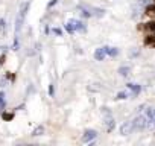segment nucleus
I'll list each match as a JSON object with an SVG mask.
<instances>
[{
	"mask_svg": "<svg viewBox=\"0 0 155 146\" xmlns=\"http://www.w3.org/2000/svg\"><path fill=\"white\" fill-rule=\"evenodd\" d=\"M104 49H105V53H106V55H110V56H113V58L119 55V49H116V47L104 46Z\"/></svg>",
	"mask_w": 155,
	"mask_h": 146,
	"instance_id": "9d476101",
	"label": "nucleus"
},
{
	"mask_svg": "<svg viewBox=\"0 0 155 146\" xmlns=\"http://www.w3.org/2000/svg\"><path fill=\"white\" fill-rule=\"evenodd\" d=\"M126 88H129L132 91V96H137L138 93L141 91V87L138 84H134V82H129V84H126Z\"/></svg>",
	"mask_w": 155,
	"mask_h": 146,
	"instance_id": "1a4fd4ad",
	"label": "nucleus"
},
{
	"mask_svg": "<svg viewBox=\"0 0 155 146\" xmlns=\"http://www.w3.org/2000/svg\"><path fill=\"white\" fill-rule=\"evenodd\" d=\"M5 105H6V102H5V93L0 91V110H3Z\"/></svg>",
	"mask_w": 155,
	"mask_h": 146,
	"instance_id": "2eb2a0df",
	"label": "nucleus"
},
{
	"mask_svg": "<svg viewBox=\"0 0 155 146\" xmlns=\"http://www.w3.org/2000/svg\"><path fill=\"white\" fill-rule=\"evenodd\" d=\"M131 123H132V129H134V131H143V129L148 126V122H146L145 116H137Z\"/></svg>",
	"mask_w": 155,
	"mask_h": 146,
	"instance_id": "f03ea898",
	"label": "nucleus"
},
{
	"mask_svg": "<svg viewBox=\"0 0 155 146\" xmlns=\"http://www.w3.org/2000/svg\"><path fill=\"white\" fill-rule=\"evenodd\" d=\"M96 137H97V132H96L94 129H87V131L84 132V136H82V142L84 143H90Z\"/></svg>",
	"mask_w": 155,
	"mask_h": 146,
	"instance_id": "20e7f679",
	"label": "nucleus"
},
{
	"mask_svg": "<svg viewBox=\"0 0 155 146\" xmlns=\"http://www.w3.org/2000/svg\"><path fill=\"white\" fill-rule=\"evenodd\" d=\"M146 122H148V126H151L154 125V122H155V108H148L146 110Z\"/></svg>",
	"mask_w": 155,
	"mask_h": 146,
	"instance_id": "423d86ee",
	"label": "nucleus"
},
{
	"mask_svg": "<svg viewBox=\"0 0 155 146\" xmlns=\"http://www.w3.org/2000/svg\"><path fill=\"white\" fill-rule=\"evenodd\" d=\"M43 132H44V128H43V126H37L35 129H34V132H32V136H41V134Z\"/></svg>",
	"mask_w": 155,
	"mask_h": 146,
	"instance_id": "4468645a",
	"label": "nucleus"
},
{
	"mask_svg": "<svg viewBox=\"0 0 155 146\" xmlns=\"http://www.w3.org/2000/svg\"><path fill=\"white\" fill-rule=\"evenodd\" d=\"M70 23L73 24V29L78 31V32H85V31H87V26H85L84 21H81V20H74V18H72Z\"/></svg>",
	"mask_w": 155,
	"mask_h": 146,
	"instance_id": "39448f33",
	"label": "nucleus"
},
{
	"mask_svg": "<svg viewBox=\"0 0 155 146\" xmlns=\"http://www.w3.org/2000/svg\"><path fill=\"white\" fill-rule=\"evenodd\" d=\"M154 125H155V122H154Z\"/></svg>",
	"mask_w": 155,
	"mask_h": 146,
	"instance_id": "5701e85b",
	"label": "nucleus"
},
{
	"mask_svg": "<svg viewBox=\"0 0 155 146\" xmlns=\"http://www.w3.org/2000/svg\"><path fill=\"white\" fill-rule=\"evenodd\" d=\"M129 72H131V69L126 67V66H123V67L119 69V73L122 75V76H128V75H129Z\"/></svg>",
	"mask_w": 155,
	"mask_h": 146,
	"instance_id": "f8f14e48",
	"label": "nucleus"
},
{
	"mask_svg": "<svg viewBox=\"0 0 155 146\" xmlns=\"http://www.w3.org/2000/svg\"><path fill=\"white\" fill-rule=\"evenodd\" d=\"M53 94H55V87H53V84L49 85V96L53 97Z\"/></svg>",
	"mask_w": 155,
	"mask_h": 146,
	"instance_id": "6ab92c4d",
	"label": "nucleus"
},
{
	"mask_svg": "<svg viewBox=\"0 0 155 146\" xmlns=\"http://www.w3.org/2000/svg\"><path fill=\"white\" fill-rule=\"evenodd\" d=\"M20 49V43H18V35H15V40H14V46H12V50H18Z\"/></svg>",
	"mask_w": 155,
	"mask_h": 146,
	"instance_id": "dca6fc26",
	"label": "nucleus"
},
{
	"mask_svg": "<svg viewBox=\"0 0 155 146\" xmlns=\"http://www.w3.org/2000/svg\"><path fill=\"white\" fill-rule=\"evenodd\" d=\"M66 31L68 32V34H73V32H74V29H73V24L70 23V21H68V23L66 24Z\"/></svg>",
	"mask_w": 155,
	"mask_h": 146,
	"instance_id": "f3484780",
	"label": "nucleus"
},
{
	"mask_svg": "<svg viewBox=\"0 0 155 146\" xmlns=\"http://www.w3.org/2000/svg\"><path fill=\"white\" fill-rule=\"evenodd\" d=\"M53 34H56V35H61L62 32H61V29H58V28H53Z\"/></svg>",
	"mask_w": 155,
	"mask_h": 146,
	"instance_id": "4be33fe9",
	"label": "nucleus"
},
{
	"mask_svg": "<svg viewBox=\"0 0 155 146\" xmlns=\"http://www.w3.org/2000/svg\"><path fill=\"white\" fill-rule=\"evenodd\" d=\"M2 119H3V120H12V119H14V113H2Z\"/></svg>",
	"mask_w": 155,
	"mask_h": 146,
	"instance_id": "ddd939ff",
	"label": "nucleus"
},
{
	"mask_svg": "<svg viewBox=\"0 0 155 146\" xmlns=\"http://www.w3.org/2000/svg\"><path fill=\"white\" fill-rule=\"evenodd\" d=\"M5 28H6V24H5V20L3 18H0V32H3Z\"/></svg>",
	"mask_w": 155,
	"mask_h": 146,
	"instance_id": "aec40b11",
	"label": "nucleus"
},
{
	"mask_svg": "<svg viewBox=\"0 0 155 146\" xmlns=\"http://www.w3.org/2000/svg\"><path fill=\"white\" fill-rule=\"evenodd\" d=\"M104 113H105V125H106V131H113L114 126H116L114 117L111 116V113L108 111V108H104Z\"/></svg>",
	"mask_w": 155,
	"mask_h": 146,
	"instance_id": "7ed1b4c3",
	"label": "nucleus"
},
{
	"mask_svg": "<svg viewBox=\"0 0 155 146\" xmlns=\"http://www.w3.org/2000/svg\"><path fill=\"white\" fill-rule=\"evenodd\" d=\"M128 96H129V94H128L126 91H120V93L117 94V99H126Z\"/></svg>",
	"mask_w": 155,
	"mask_h": 146,
	"instance_id": "a211bd4d",
	"label": "nucleus"
},
{
	"mask_svg": "<svg viewBox=\"0 0 155 146\" xmlns=\"http://www.w3.org/2000/svg\"><path fill=\"white\" fill-rule=\"evenodd\" d=\"M88 9H90V12H91V15H97V17H102V15L105 14V11H104V9H100V8L88 6Z\"/></svg>",
	"mask_w": 155,
	"mask_h": 146,
	"instance_id": "9b49d317",
	"label": "nucleus"
},
{
	"mask_svg": "<svg viewBox=\"0 0 155 146\" xmlns=\"http://www.w3.org/2000/svg\"><path fill=\"white\" fill-rule=\"evenodd\" d=\"M56 3H58V0H50V2H49V5H47V8H52L53 5H56Z\"/></svg>",
	"mask_w": 155,
	"mask_h": 146,
	"instance_id": "412c9836",
	"label": "nucleus"
},
{
	"mask_svg": "<svg viewBox=\"0 0 155 146\" xmlns=\"http://www.w3.org/2000/svg\"><path fill=\"white\" fill-rule=\"evenodd\" d=\"M28 9H29V3H24L23 6H21V9H20V14H18L17 20H15V35L20 34L21 26H23V21H24V17H26V12H28Z\"/></svg>",
	"mask_w": 155,
	"mask_h": 146,
	"instance_id": "f257e3e1",
	"label": "nucleus"
},
{
	"mask_svg": "<svg viewBox=\"0 0 155 146\" xmlns=\"http://www.w3.org/2000/svg\"><path fill=\"white\" fill-rule=\"evenodd\" d=\"M105 56H106V53H105V49L104 47H97V49H96V52H94L96 61H104Z\"/></svg>",
	"mask_w": 155,
	"mask_h": 146,
	"instance_id": "6e6552de",
	"label": "nucleus"
},
{
	"mask_svg": "<svg viewBox=\"0 0 155 146\" xmlns=\"http://www.w3.org/2000/svg\"><path fill=\"white\" fill-rule=\"evenodd\" d=\"M134 129H132V123L131 122H125L123 125L120 126V134H123V136H128V134H131Z\"/></svg>",
	"mask_w": 155,
	"mask_h": 146,
	"instance_id": "0eeeda50",
	"label": "nucleus"
}]
</instances>
